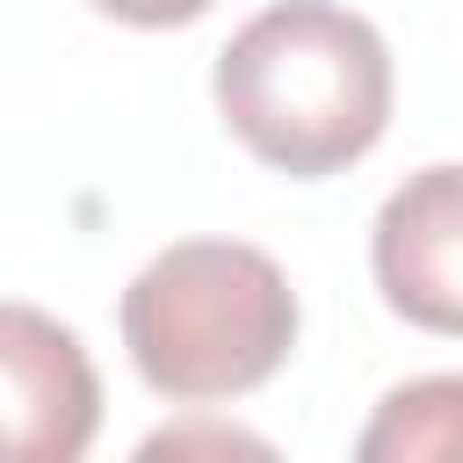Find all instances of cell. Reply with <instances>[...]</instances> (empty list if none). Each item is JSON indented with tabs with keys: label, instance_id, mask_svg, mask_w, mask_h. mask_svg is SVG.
Wrapping results in <instances>:
<instances>
[{
	"label": "cell",
	"instance_id": "obj_1",
	"mask_svg": "<svg viewBox=\"0 0 463 463\" xmlns=\"http://www.w3.org/2000/svg\"><path fill=\"white\" fill-rule=\"evenodd\" d=\"M224 130L289 181L347 174L391 123V43L340 0L260 7L210 72Z\"/></svg>",
	"mask_w": 463,
	"mask_h": 463
},
{
	"label": "cell",
	"instance_id": "obj_2",
	"mask_svg": "<svg viewBox=\"0 0 463 463\" xmlns=\"http://www.w3.org/2000/svg\"><path fill=\"white\" fill-rule=\"evenodd\" d=\"M130 369L174 405H217L260 391L297 347L289 275L239 239H181L152 253L123 289Z\"/></svg>",
	"mask_w": 463,
	"mask_h": 463
},
{
	"label": "cell",
	"instance_id": "obj_3",
	"mask_svg": "<svg viewBox=\"0 0 463 463\" xmlns=\"http://www.w3.org/2000/svg\"><path fill=\"white\" fill-rule=\"evenodd\" d=\"M101 427V376L72 326L36 304H0V456L72 463Z\"/></svg>",
	"mask_w": 463,
	"mask_h": 463
},
{
	"label": "cell",
	"instance_id": "obj_4",
	"mask_svg": "<svg viewBox=\"0 0 463 463\" xmlns=\"http://www.w3.org/2000/svg\"><path fill=\"white\" fill-rule=\"evenodd\" d=\"M369 268L405 326L463 340V166H420L383 195Z\"/></svg>",
	"mask_w": 463,
	"mask_h": 463
},
{
	"label": "cell",
	"instance_id": "obj_5",
	"mask_svg": "<svg viewBox=\"0 0 463 463\" xmlns=\"http://www.w3.org/2000/svg\"><path fill=\"white\" fill-rule=\"evenodd\" d=\"M362 463H434V456H463V376H412L398 383L376 420L354 441Z\"/></svg>",
	"mask_w": 463,
	"mask_h": 463
},
{
	"label": "cell",
	"instance_id": "obj_6",
	"mask_svg": "<svg viewBox=\"0 0 463 463\" xmlns=\"http://www.w3.org/2000/svg\"><path fill=\"white\" fill-rule=\"evenodd\" d=\"M87 7L109 14V22H130V29H174V22L210 14L217 0H87Z\"/></svg>",
	"mask_w": 463,
	"mask_h": 463
},
{
	"label": "cell",
	"instance_id": "obj_7",
	"mask_svg": "<svg viewBox=\"0 0 463 463\" xmlns=\"http://www.w3.org/2000/svg\"><path fill=\"white\" fill-rule=\"evenodd\" d=\"M181 441H210V449H260V441H246V434H152L145 449L159 456V449H181Z\"/></svg>",
	"mask_w": 463,
	"mask_h": 463
}]
</instances>
